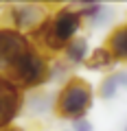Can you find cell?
I'll use <instances>...</instances> for the list:
<instances>
[{
  "mask_svg": "<svg viewBox=\"0 0 127 131\" xmlns=\"http://www.w3.org/2000/svg\"><path fill=\"white\" fill-rule=\"evenodd\" d=\"M51 79H53V66L48 63V59L42 55V50L37 46H33L28 52H24L20 57V61L7 74V81L18 85L20 90L40 88Z\"/></svg>",
  "mask_w": 127,
  "mask_h": 131,
  "instance_id": "2",
  "label": "cell"
},
{
  "mask_svg": "<svg viewBox=\"0 0 127 131\" xmlns=\"http://www.w3.org/2000/svg\"><path fill=\"white\" fill-rule=\"evenodd\" d=\"M22 105H24L22 90L0 77V131L11 127V122L20 114Z\"/></svg>",
  "mask_w": 127,
  "mask_h": 131,
  "instance_id": "6",
  "label": "cell"
},
{
  "mask_svg": "<svg viewBox=\"0 0 127 131\" xmlns=\"http://www.w3.org/2000/svg\"><path fill=\"white\" fill-rule=\"evenodd\" d=\"M5 131H22V129H18V127H9V129H5Z\"/></svg>",
  "mask_w": 127,
  "mask_h": 131,
  "instance_id": "12",
  "label": "cell"
},
{
  "mask_svg": "<svg viewBox=\"0 0 127 131\" xmlns=\"http://www.w3.org/2000/svg\"><path fill=\"white\" fill-rule=\"evenodd\" d=\"M116 63V59H114V55L108 50V46H101V48H96V50H92L90 52V57H88V61H85V66H88L90 70H99V68H112V66Z\"/></svg>",
  "mask_w": 127,
  "mask_h": 131,
  "instance_id": "10",
  "label": "cell"
},
{
  "mask_svg": "<svg viewBox=\"0 0 127 131\" xmlns=\"http://www.w3.org/2000/svg\"><path fill=\"white\" fill-rule=\"evenodd\" d=\"M66 59L70 63H85L88 61V39L85 37H75L64 50Z\"/></svg>",
  "mask_w": 127,
  "mask_h": 131,
  "instance_id": "9",
  "label": "cell"
},
{
  "mask_svg": "<svg viewBox=\"0 0 127 131\" xmlns=\"http://www.w3.org/2000/svg\"><path fill=\"white\" fill-rule=\"evenodd\" d=\"M90 105H92V88L88 81L72 77L64 83L61 92L55 98V109L59 116L68 120H81L85 118Z\"/></svg>",
  "mask_w": 127,
  "mask_h": 131,
  "instance_id": "3",
  "label": "cell"
},
{
  "mask_svg": "<svg viewBox=\"0 0 127 131\" xmlns=\"http://www.w3.org/2000/svg\"><path fill=\"white\" fill-rule=\"evenodd\" d=\"M72 131H92V125H90L85 118H81V120H72Z\"/></svg>",
  "mask_w": 127,
  "mask_h": 131,
  "instance_id": "11",
  "label": "cell"
},
{
  "mask_svg": "<svg viewBox=\"0 0 127 131\" xmlns=\"http://www.w3.org/2000/svg\"><path fill=\"white\" fill-rule=\"evenodd\" d=\"M33 48V39L26 33H20L11 26H0V77L7 79L20 57Z\"/></svg>",
  "mask_w": 127,
  "mask_h": 131,
  "instance_id": "4",
  "label": "cell"
},
{
  "mask_svg": "<svg viewBox=\"0 0 127 131\" xmlns=\"http://www.w3.org/2000/svg\"><path fill=\"white\" fill-rule=\"evenodd\" d=\"M121 90H127V70H118L108 74L103 81H101V88H99V96L103 101H112Z\"/></svg>",
  "mask_w": 127,
  "mask_h": 131,
  "instance_id": "7",
  "label": "cell"
},
{
  "mask_svg": "<svg viewBox=\"0 0 127 131\" xmlns=\"http://www.w3.org/2000/svg\"><path fill=\"white\" fill-rule=\"evenodd\" d=\"M66 131H72V129H66Z\"/></svg>",
  "mask_w": 127,
  "mask_h": 131,
  "instance_id": "13",
  "label": "cell"
},
{
  "mask_svg": "<svg viewBox=\"0 0 127 131\" xmlns=\"http://www.w3.org/2000/svg\"><path fill=\"white\" fill-rule=\"evenodd\" d=\"M81 22H83V15L77 11V7H59L28 37L33 42H37L40 46L48 48V50H55V52L66 50V46L77 37V31L81 28Z\"/></svg>",
  "mask_w": 127,
  "mask_h": 131,
  "instance_id": "1",
  "label": "cell"
},
{
  "mask_svg": "<svg viewBox=\"0 0 127 131\" xmlns=\"http://www.w3.org/2000/svg\"><path fill=\"white\" fill-rule=\"evenodd\" d=\"M48 18H51V13H48V7H44V5L20 2V5H11L9 7L11 28H15V31H20V33H26V35L35 33Z\"/></svg>",
  "mask_w": 127,
  "mask_h": 131,
  "instance_id": "5",
  "label": "cell"
},
{
  "mask_svg": "<svg viewBox=\"0 0 127 131\" xmlns=\"http://www.w3.org/2000/svg\"><path fill=\"white\" fill-rule=\"evenodd\" d=\"M105 46L114 55L116 61H127V22L114 28V33L108 37Z\"/></svg>",
  "mask_w": 127,
  "mask_h": 131,
  "instance_id": "8",
  "label": "cell"
},
{
  "mask_svg": "<svg viewBox=\"0 0 127 131\" xmlns=\"http://www.w3.org/2000/svg\"><path fill=\"white\" fill-rule=\"evenodd\" d=\"M125 131H127V127H125Z\"/></svg>",
  "mask_w": 127,
  "mask_h": 131,
  "instance_id": "14",
  "label": "cell"
}]
</instances>
